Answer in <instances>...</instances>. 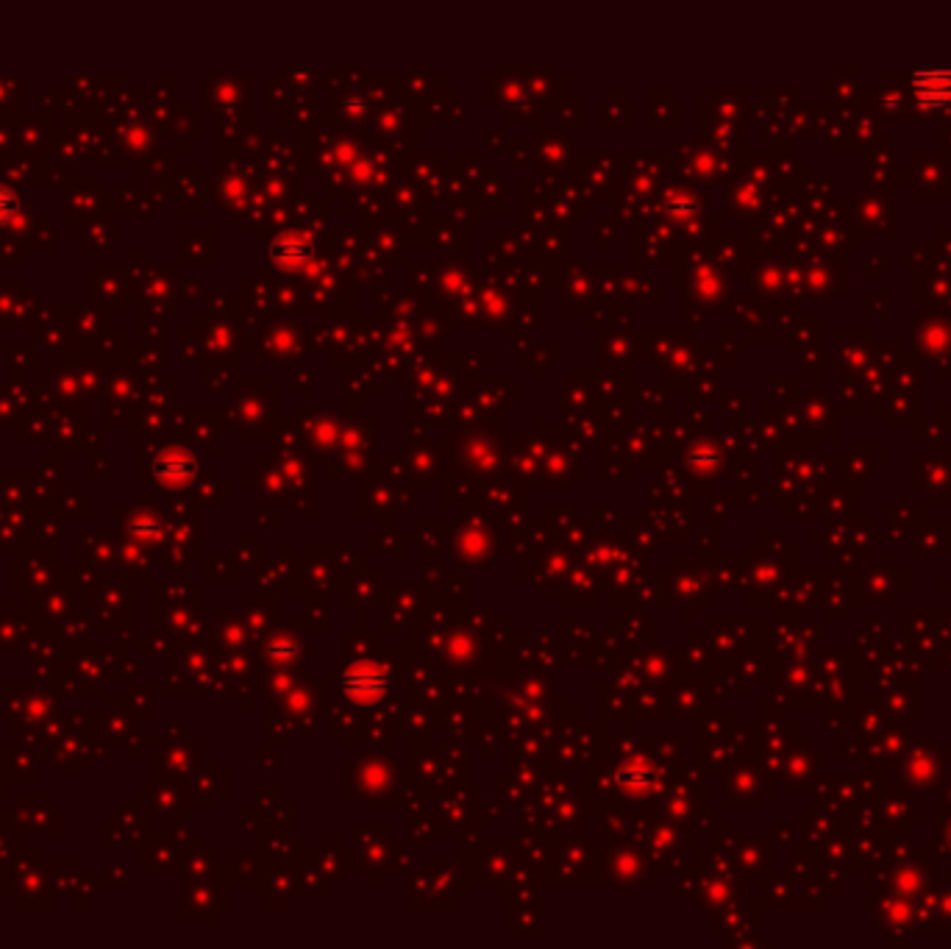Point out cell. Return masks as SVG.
<instances>
[{
	"label": "cell",
	"instance_id": "1",
	"mask_svg": "<svg viewBox=\"0 0 951 949\" xmlns=\"http://www.w3.org/2000/svg\"><path fill=\"white\" fill-rule=\"evenodd\" d=\"M915 90H918V98H924L932 106L951 101V73L949 70H926L915 78Z\"/></svg>",
	"mask_w": 951,
	"mask_h": 949
},
{
	"label": "cell",
	"instance_id": "2",
	"mask_svg": "<svg viewBox=\"0 0 951 949\" xmlns=\"http://www.w3.org/2000/svg\"><path fill=\"white\" fill-rule=\"evenodd\" d=\"M14 215V198L6 190H0V223H6V220Z\"/></svg>",
	"mask_w": 951,
	"mask_h": 949
}]
</instances>
